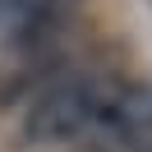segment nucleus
<instances>
[{
  "mask_svg": "<svg viewBox=\"0 0 152 152\" xmlns=\"http://www.w3.org/2000/svg\"><path fill=\"white\" fill-rule=\"evenodd\" d=\"M106 88L92 83V78H69V83H56L32 102L28 120H23V138L28 143H69L88 129V124L102 120L106 111Z\"/></svg>",
  "mask_w": 152,
  "mask_h": 152,
  "instance_id": "f257e3e1",
  "label": "nucleus"
}]
</instances>
